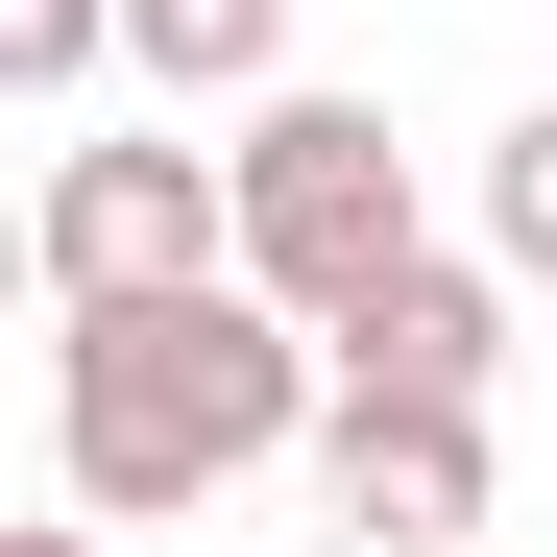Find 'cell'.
<instances>
[{
    "label": "cell",
    "instance_id": "8992f818",
    "mask_svg": "<svg viewBox=\"0 0 557 557\" xmlns=\"http://www.w3.org/2000/svg\"><path fill=\"white\" fill-rule=\"evenodd\" d=\"M122 73L170 122H195V98H267V73H292V0H122Z\"/></svg>",
    "mask_w": 557,
    "mask_h": 557
},
{
    "label": "cell",
    "instance_id": "7a4b0ae2",
    "mask_svg": "<svg viewBox=\"0 0 557 557\" xmlns=\"http://www.w3.org/2000/svg\"><path fill=\"white\" fill-rule=\"evenodd\" d=\"M243 267H267L315 339L412 267V146H388V98H292V73L243 98Z\"/></svg>",
    "mask_w": 557,
    "mask_h": 557
},
{
    "label": "cell",
    "instance_id": "9c48e42d",
    "mask_svg": "<svg viewBox=\"0 0 557 557\" xmlns=\"http://www.w3.org/2000/svg\"><path fill=\"white\" fill-rule=\"evenodd\" d=\"M25 557H122V509H73V533H25Z\"/></svg>",
    "mask_w": 557,
    "mask_h": 557
},
{
    "label": "cell",
    "instance_id": "277c9868",
    "mask_svg": "<svg viewBox=\"0 0 557 557\" xmlns=\"http://www.w3.org/2000/svg\"><path fill=\"white\" fill-rule=\"evenodd\" d=\"M315 485H339L363 557H460V533H485V412H436V388H339V412H315Z\"/></svg>",
    "mask_w": 557,
    "mask_h": 557
},
{
    "label": "cell",
    "instance_id": "52a82bcc",
    "mask_svg": "<svg viewBox=\"0 0 557 557\" xmlns=\"http://www.w3.org/2000/svg\"><path fill=\"white\" fill-rule=\"evenodd\" d=\"M98 73H122V0H0V98L25 122H73Z\"/></svg>",
    "mask_w": 557,
    "mask_h": 557
},
{
    "label": "cell",
    "instance_id": "3957f363",
    "mask_svg": "<svg viewBox=\"0 0 557 557\" xmlns=\"http://www.w3.org/2000/svg\"><path fill=\"white\" fill-rule=\"evenodd\" d=\"M25 267L49 292H195V267H243V146H49Z\"/></svg>",
    "mask_w": 557,
    "mask_h": 557
},
{
    "label": "cell",
    "instance_id": "5b68a950",
    "mask_svg": "<svg viewBox=\"0 0 557 557\" xmlns=\"http://www.w3.org/2000/svg\"><path fill=\"white\" fill-rule=\"evenodd\" d=\"M339 388H436V412H485V388H509V243H485V267L412 243L388 292L339 315Z\"/></svg>",
    "mask_w": 557,
    "mask_h": 557
},
{
    "label": "cell",
    "instance_id": "6da1fadb",
    "mask_svg": "<svg viewBox=\"0 0 557 557\" xmlns=\"http://www.w3.org/2000/svg\"><path fill=\"white\" fill-rule=\"evenodd\" d=\"M339 412V339L267 292V267H195V292H49V485L170 533L195 485L292 460Z\"/></svg>",
    "mask_w": 557,
    "mask_h": 557
},
{
    "label": "cell",
    "instance_id": "ba28073f",
    "mask_svg": "<svg viewBox=\"0 0 557 557\" xmlns=\"http://www.w3.org/2000/svg\"><path fill=\"white\" fill-rule=\"evenodd\" d=\"M485 243H509V267H533V292H557V98H533V122H509V146H485Z\"/></svg>",
    "mask_w": 557,
    "mask_h": 557
}]
</instances>
